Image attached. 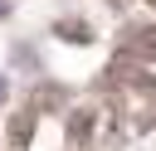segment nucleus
Returning a JSON list of instances; mask_svg holds the SVG:
<instances>
[{
  "label": "nucleus",
  "mask_w": 156,
  "mask_h": 151,
  "mask_svg": "<svg viewBox=\"0 0 156 151\" xmlns=\"http://www.w3.org/2000/svg\"><path fill=\"white\" fill-rule=\"evenodd\" d=\"M0 102H5V83H0Z\"/></svg>",
  "instance_id": "obj_2"
},
{
  "label": "nucleus",
  "mask_w": 156,
  "mask_h": 151,
  "mask_svg": "<svg viewBox=\"0 0 156 151\" xmlns=\"http://www.w3.org/2000/svg\"><path fill=\"white\" fill-rule=\"evenodd\" d=\"M5 10H10V5H5V0H0V15H5Z\"/></svg>",
  "instance_id": "obj_1"
}]
</instances>
